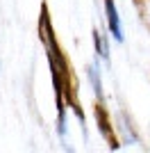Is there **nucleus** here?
<instances>
[{"label": "nucleus", "instance_id": "5", "mask_svg": "<svg viewBox=\"0 0 150 153\" xmlns=\"http://www.w3.org/2000/svg\"><path fill=\"white\" fill-rule=\"evenodd\" d=\"M93 46H96L98 57L102 59V62H107V59H109V46H107V39L100 30H93Z\"/></svg>", "mask_w": 150, "mask_h": 153}, {"label": "nucleus", "instance_id": "2", "mask_svg": "<svg viewBox=\"0 0 150 153\" xmlns=\"http://www.w3.org/2000/svg\"><path fill=\"white\" fill-rule=\"evenodd\" d=\"M96 121H98V130H100V135H102V137L109 142V146H112V149H121V142L116 140V135H114V130H112V121H109V117H107V110H105V105H102V103H98V105H96Z\"/></svg>", "mask_w": 150, "mask_h": 153}, {"label": "nucleus", "instance_id": "1", "mask_svg": "<svg viewBox=\"0 0 150 153\" xmlns=\"http://www.w3.org/2000/svg\"><path fill=\"white\" fill-rule=\"evenodd\" d=\"M39 37L43 39L46 51H48V62H50V71H52V87H55V101H57V133L66 135V105L73 108V112L80 117V121L84 123V114H82L80 105L73 96V82H71V71L68 64L62 55V48L55 39V32L50 25V16H48V7H41V16H39Z\"/></svg>", "mask_w": 150, "mask_h": 153}, {"label": "nucleus", "instance_id": "6", "mask_svg": "<svg viewBox=\"0 0 150 153\" xmlns=\"http://www.w3.org/2000/svg\"><path fill=\"white\" fill-rule=\"evenodd\" d=\"M134 2H139V0H134Z\"/></svg>", "mask_w": 150, "mask_h": 153}, {"label": "nucleus", "instance_id": "4", "mask_svg": "<svg viewBox=\"0 0 150 153\" xmlns=\"http://www.w3.org/2000/svg\"><path fill=\"white\" fill-rule=\"evenodd\" d=\"M89 80H91V87H93L96 96H98V103H105V94H102V78H100L98 62H93L91 66H89Z\"/></svg>", "mask_w": 150, "mask_h": 153}, {"label": "nucleus", "instance_id": "3", "mask_svg": "<svg viewBox=\"0 0 150 153\" xmlns=\"http://www.w3.org/2000/svg\"><path fill=\"white\" fill-rule=\"evenodd\" d=\"M105 16H107V27L112 32L116 41H123V25H121V16L116 9V0H105Z\"/></svg>", "mask_w": 150, "mask_h": 153}]
</instances>
